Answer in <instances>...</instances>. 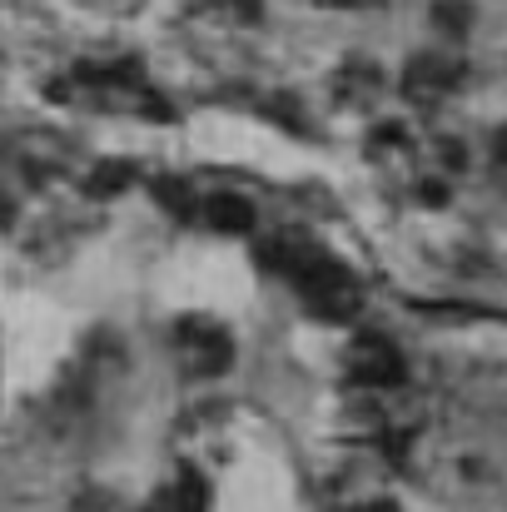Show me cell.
Segmentation results:
<instances>
[{
  "mask_svg": "<svg viewBox=\"0 0 507 512\" xmlns=\"http://www.w3.org/2000/svg\"><path fill=\"white\" fill-rule=\"evenodd\" d=\"M130 160H100L95 165V174H85V189L95 194V199H105V194H115V189H125L130 184Z\"/></svg>",
  "mask_w": 507,
  "mask_h": 512,
  "instance_id": "9",
  "label": "cell"
},
{
  "mask_svg": "<svg viewBox=\"0 0 507 512\" xmlns=\"http://www.w3.org/2000/svg\"><path fill=\"white\" fill-rule=\"evenodd\" d=\"M368 160L378 170H413V140H408V130L403 125H373Z\"/></svg>",
  "mask_w": 507,
  "mask_h": 512,
  "instance_id": "7",
  "label": "cell"
},
{
  "mask_svg": "<svg viewBox=\"0 0 507 512\" xmlns=\"http://www.w3.org/2000/svg\"><path fill=\"white\" fill-rule=\"evenodd\" d=\"M458 80H463V60L453 50H423L403 70V95L428 110V105H443L458 90Z\"/></svg>",
  "mask_w": 507,
  "mask_h": 512,
  "instance_id": "3",
  "label": "cell"
},
{
  "mask_svg": "<svg viewBox=\"0 0 507 512\" xmlns=\"http://www.w3.org/2000/svg\"><path fill=\"white\" fill-rule=\"evenodd\" d=\"M259 259H264L279 279L294 284V294L309 304V314H319V319H329V324H343V319H353V314L363 309V284H358V274H353L343 259H334L319 239H309V234H299V229H284V234L264 239V244H259Z\"/></svg>",
  "mask_w": 507,
  "mask_h": 512,
  "instance_id": "1",
  "label": "cell"
},
{
  "mask_svg": "<svg viewBox=\"0 0 507 512\" xmlns=\"http://www.w3.org/2000/svg\"><path fill=\"white\" fill-rule=\"evenodd\" d=\"M329 90H334V100L343 105V110H353V105L363 110V105L383 90V75H378V65H373V60H358V55H353L334 80H329Z\"/></svg>",
  "mask_w": 507,
  "mask_h": 512,
  "instance_id": "5",
  "label": "cell"
},
{
  "mask_svg": "<svg viewBox=\"0 0 507 512\" xmlns=\"http://www.w3.org/2000/svg\"><path fill=\"white\" fill-rule=\"evenodd\" d=\"M498 160H503V165H507V125H503V130H498Z\"/></svg>",
  "mask_w": 507,
  "mask_h": 512,
  "instance_id": "12",
  "label": "cell"
},
{
  "mask_svg": "<svg viewBox=\"0 0 507 512\" xmlns=\"http://www.w3.org/2000/svg\"><path fill=\"white\" fill-rule=\"evenodd\" d=\"M353 512H393V508H383V503H368V508H353Z\"/></svg>",
  "mask_w": 507,
  "mask_h": 512,
  "instance_id": "13",
  "label": "cell"
},
{
  "mask_svg": "<svg viewBox=\"0 0 507 512\" xmlns=\"http://www.w3.org/2000/svg\"><path fill=\"white\" fill-rule=\"evenodd\" d=\"M319 5H334V10H363V5H378V0H319Z\"/></svg>",
  "mask_w": 507,
  "mask_h": 512,
  "instance_id": "11",
  "label": "cell"
},
{
  "mask_svg": "<svg viewBox=\"0 0 507 512\" xmlns=\"http://www.w3.org/2000/svg\"><path fill=\"white\" fill-rule=\"evenodd\" d=\"M174 348H179L184 368L199 373V378H214V373H224V368L234 363V339H229V329H219L214 319H179Z\"/></svg>",
  "mask_w": 507,
  "mask_h": 512,
  "instance_id": "2",
  "label": "cell"
},
{
  "mask_svg": "<svg viewBox=\"0 0 507 512\" xmlns=\"http://www.w3.org/2000/svg\"><path fill=\"white\" fill-rule=\"evenodd\" d=\"M204 503H209L204 478L184 468V473H179V478L165 488V498H155V508H150V512H204Z\"/></svg>",
  "mask_w": 507,
  "mask_h": 512,
  "instance_id": "8",
  "label": "cell"
},
{
  "mask_svg": "<svg viewBox=\"0 0 507 512\" xmlns=\"http://www.w3.org/2000/svg\"><path fill=\"white\" fill-rule=\"evenodd\" d=\"M433 25L463 35V30L473 25V5H468V0H438V5H433Z\"/></svg>",
  "mask_w": 507,
  "mask_h": 512,
  "instance_id": "10",
  "label": "cell"
},
{
  "mask_svg": "<svg viewBox=\"0 0 507 512\" xmlns=\"http://www.w3.org/2000/svg\"><path fill=\"white\" fill-rule=\"evenodd\" d=\"M199 219L219 234H249L254 229V204L244 194H209L199 204Z\"/></svg>",
  "mask_w": 507,
  "mask_h": 512,
  "instance_id": "6",
  "label": "cell"
},
{
  "mask_svg": "<svg viewBox=\"0 0 507 512\" xmlns=\"http://www.w3.org/2000/svg\"><path fill=\"white\" fill-rule=\"evenodd\" d=\"M343 368L358 388H398L403 383V353L383 334H358L343 353Z\"/></svg>",
  "mask_w": 507,
  "mask_h": 512,
  "instance_id": "4",
  "label": "cell"
}]
</instances>
